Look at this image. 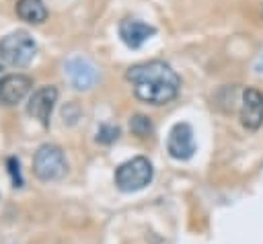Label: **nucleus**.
Returning <instances> with one entry per match:
<instances>
[{
    "mask_svg": "<svg viewBox=\"0 0 263 244\" xmlns=\"http://www.w3.org/2000/svg\"><path fill=\"white\" fill-rule=\"evenodd\" d=\"M125 78L132 82L134 94L142 103L154 105V107L166 105L173 98H177L179 88H181V80L177 72L160 59L132 66L125 72Z\"/></svg>",
    "mask_w": 263,
    "mask_h": 244,
    "instance_id": "nucleus-1",
    "label": "nucleus"
},
{
    "mask_svg": "<svg viewBox=\"0 0 263 244\" xmlns=\"http://www.w3.org/2000/svg\"><path fill=\"white\" fill-rule=\"evenodd\" d=\"M37 53V43L27 31H14L0 39V62L12 68H25Z\"/></svg>",
    "mask_w": 263,
    "mask_h": 244,
    "instance_id": "nucleus-2",
    "label": "nucleus"
},
{
    "mask_svg": "<svg viewBox=\"0 0 263 244\" xmlns=\"http://www.w3.org/2000/svg\"><path fill=\"white\" fill-rule=\"evenodd\" d=\"M152 174H154V168H152L150 160L144 156H136V158L123 162L115 170V185L123 193H134V191H140L146 185H150Z\"/></svg>",
    "mask_w": 263,
    "mask_h": 244,
    "instance_id": "nucleus-3",
    "label": "nucleus"
},
{
    "mask_svg": "<svg viewBox=\"0 0 263 244\" xmlns=\"http://www.w3.org/2000/svg\"><path fill=\"white\" fill-rule=\"evenodd\" d=\"M66 156L62 152L60 146L55 144H43L37 148L35 156H33V172L39 180L49 182V180H58L66 174Z\"/></svg>",
    "mask_w": 263,
    "mask_h": 244,
    "instance_id": "nucleus-4",
    "label": "nucleus"
},
{
    "mask_svg": "<svg viewBox=\"0 0 263 244\" xmlns=\"http://www.w3.org/2000/svg\"><path fill=\"white\" fill-rule=\"evenodd\" d=\"M55 103H58V88H55V86H41V88H37V90L29 96L27 113H29L33 119H37L43 127H47Z\"/></svg>",
    "mask_w": 263,
    "mask_h": 244,
    "instance_id": "nucleus-5",
    "label": "nucleus"
},
{
    "mask_svg": "<svg viewBox=\"0 0 263 244\" xmlns=\"http://www.w3.org/2000/svg\"><path fill=\"white\" fill-rule=\"evenodd\" d=\"M166 150L175 160H189L193 156L195 139H193V129L189 123H175L173 125V129L168 131Z\"/></svg>",
    "mask_w": 263,
    "mask_h": 244,
    "instance_id": "nucleus-6",
    "label": "nucleus"
},
{
    "mask_svg": "<svg viewBox=\"0 0 263 244\" xmlns=\"http://www.w3.org/2000/svg\"><path fill=\"white\" fill-rule=\"evenodd\" d=\"M240 123L242 127L257 131L263 125V92L257 88H245L240 100Z\"/></svg>",
    "mask_w": 263,
    "mask_h": 244,
    "instance_id": "nucleus-7",
    "label": "nucleus"
},
{
    "mask_svg": "<svg viewBox=\"0 0 263 244\" xmlns=\"http://www.w3.org/2000/svg\"><path fill=\"white\" fill-rule=\"evenodd\" d=\"M66 76L70 80V84L76 90H88L90 86H95L99 74L92 62H88L86 57H72L66 62Z\"/></svg>",
    "mask_w": 263,
    "mask_h": 244,
    "instance_id": "nucleus-8",
    "label": "nucleus"
},
{
    "mask_svg": "<svg viewBox=\"0 0 263 244\" xmlns=\"http://www.w3.org/2000/svg\"><path fill=\"white\" fill-rule=\"evenodd\" d=\"M33 86V80L25 74H8L0 78V103L6 107H12L21 103Z\"/></svg>",
    "mask_w": 263,
    "mask_h": 244,
    "instance_id": "nucleus-9",
    "label": "nucleus"
},
{
    "mask_svg": "<svg viewBox=\"0 0 263 244\" xmlns=\"http://www.w3.org/2000/svg\"><path fill=\"white\" fill-rule=\"evenodd\" d=\"M156 33V29L152 25H146L138 18H123L119 23V37L121 41L132 47V49H138L142 43H146L152 35Z\"/></svg>",
    "mask_w": 263,
    "mask_h": 244,
    "instance_id": "nucleus-10",
    "label": "nucleus"
},
{
    "mask_svg": "<svg viewBox=\"0 0 263 244\" xmlns=\"http://www.w3.org/2000/svg\"><path fill=\"white\" fill-rule=\"evenodd\" d=\"M16 16L29 25H41L47 18V8L43 0H16Z\"/></svg>",
    "mask_w": 263,
    "mask_h": 244,
    "instance_id": "nucleus-11",
    "label": "nucleus"
},
{
    "mask_svg": "<svg viewBox=\"0 0 263 244\" xmlns=\"http://www.w3.org/2000/svg\"><path fill=\"white\" fill-rule=\"evenodd\" d=\"M129 129H132L138 137H146V135L152 133V123H150V119H148L146 115H134V117L129 119Z\"/></svg>",
    "mask_w": 263,
    "mask_h": 244,
    "instance_id": "nucleus-12",
    "label": "nucleus"
},
{
    "mask_svg": "<svg viewBox=\"0 0 263 244\" xmlns=\"http://www.w3.org/2000/svg\"><path fill=\"white\" fill-rule=\"evenodd\" d=\"M119 137V127L113 125V123H103L99 127V133H97V141L101 144H111Z\"/></svg>",
    "mask_w": 263,
    "mask_h": 244,
    "instance_id": "nucleus-13",
    "label": "nucleus"
},
{
    "mask_svg": "<svg viewBox=\"0 0 263 244\" xmlns=\"http://www.w3.org/2000/svg\"><path fill=\"white\" fill-rule=\"evenodd\" d=\"M0 70H2V66H0Z\"/></svg>",
    "mask_w": 263,
    "mask_h": 244,
    "instance_id": "nucleus-14",
    "label": "nucleus"
}]
</instances>
